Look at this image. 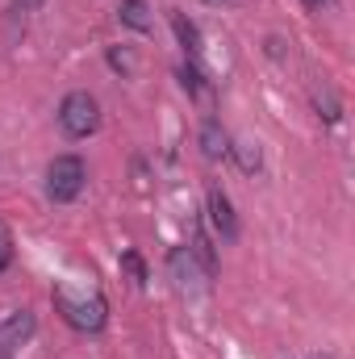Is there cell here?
I'll use <instances>...</instances> for the list:
<instances>
[{"label":"cell","mask_w":355,"mask_h":359,"mask_svg":"<svg viewBox=\"0 0 355 359\" xmlns=\"http://www.w3.org/2000/svg\"><path fill=\"white\" fill-rule=\"evenodd\" d=\"M55 309L63 313V322H67L72 330H84V334H96V330L109 322V305H105L100 292H84V297H76L67 284L55 288Z\"/></svg>","instance_id":"6da1fadb"},{"label":"cell","mask_w":355,"mask_h":359,"mask_svg":"<svg viewBox=\"0 0 355 359\" xmlns=\"http://www.w3.org/2000/svg\"><path fill=\"white\" fill-rule=\"evenodd\" d=\"M59 126H63L67 138H88V134H96V126H100L96 96L92 92H67L63 104H59Z\"/></svg>","instance_id":"7a4b0ae2"},{"label":"cell","mask_w":355,"mask_h":359,"mask_svg":"<svg viewBox=\"0 0 355 359\" xmlns=\"http://www.w3.org/2000/svg\"><path fill=\"white\" fill-rule=\"evenodd\" d=\"M84 184H88V168H84L80 155H59V159L46 168V192H51V201H59V205L76 201V196L84 192Z\"/></svg>","instance_id":"3957f363"},{"label":"cell","mask_w":355,"mask_h":359,"mask_svg":"<svg viewBox=\"0 0 355 359\" xmlns=\"http://www.w3.org/2000/svg\"><path fill=\"white\" fill-rule=\"evenodd\" d=\"M205 209H209V222H213V230H217L226 243H234V238H239V217H234V205H230V196H226L222 188H209V201H205Z\"/></svg>","instance_id":"277c9868"},{"label":"cell","mask_w":355,"mask_h":359,"mask_svg":"<svg viewBox=\"0 0 355 359\" xmlns=\"http://www.w3.org/2000/svg\"><path fill=\"white\" fill-rule=\"evenodd\" d=\"M34 339V313L29 309H8L4 318H0V343L8 347V351H17V347H25Z\"/></svg>","instance_id":"5b68a950"},{"label":"cell","mask_w":355,"mask_h":359,"mask_svg":"<svg viewBox=\"0 0 355 359\" xmlns=\"http://www.w3.org/2000/svg\"><path fill=\"white\" fill-rule=\"evenodd\" d=\"M196 142H201V155H205V159H226V155H230V134H226L213 117H205Z\"/></svg>","instance_id":"8992f818"},{"label":"cell","mask_w":355,"mask_h":359,"mask_svg":"<svg viewBox=\"0 0 355 359\" xmlns=\"http://www.w3.org/2000/svg\"><path fill=\"white\" fill-rule=\"evenodd\" d=\"M172 271H176L180 284H196V280H209V276H205V268L192 259V251H188V247H176V251H172Z\"/></svg>","instance_id":"52a82bcc"},{"label":"cell","mask_w":355,"mask_h":359,"mask_svg":"<svg viewBox=\"0 0 355 359\" xmlns=\"http://www.w3.org/2000/svg\"><path fill=\"white\" fill-rule=\"evenodd\" d=\"M172 29H176V38H180V46H184V55L188 59H196L201 55V29L184 17V13H172Z\"/></svg>","instance_id":"ba28073f"},{"label":"cell","mask_w":355,"mask_h":359,"mask_svg":"<svg viewBox=\"0 0 355 359\" xmlns=\"http://www.w3.org/2000/svg\"><path fill=\"white\" fill-rule=\"evenodd\" d=\"M117 17H121L130 29H138V34L151 29V8H147L142 0H117Z\"/></svg>","instance_id":"9c48e42d"},{"label":"cell","mask_w":355,"mask_h":359,"mask_svg":"<svg viewBox=\"0 0 355 359\" xmlns=\"http://www.w3.org/2000/svg\"><path fill=\"white\" fill-rule=\"evenodd\" d=\"M230 155L239 159V168H243L247 176H255V172L264 168V151H260V142H247V138H243V142H230Z\"/></svg>","instance_id":"30bf717a"},{"label":"cell","mask_w":355,"mask_h":359,"mask_svg":"<svg viewBox=\"0 0 355 359\" xmlns=\"http://www.w3.org/2000/svg\"><path fill=\"white\" fill-rule=\"evenodd\" d=\"M188 251H192V259H196V264L205 268V276H213V271H217V259H213V247H209V238H205L201 230H196V238H192V247H188Z\"/></svg>","instance_id":"8fae6325"},{"label":"cell","mask_w":355,"mask_h":359,"mask_svg":"<svg viewBox=\"0 0 355 359\" xmlns=\"http://www.w3.org/2000/svg\"><path fill=\"white\" fill-rule=\"evenodd\" d=\"M314 104H318V117H326V121H339V113H343L335 92H314Z\"/></svg>","instance_id":"7c38bea8"},{"label":"cell","mask_w":355,"mask_h":359,"mask_svg":"<svg viewBox=\"0 0 355 359\" xmlns=\"http://www.w3.org/2000/svg\"><path fill=\"white\" fill-rule=\"evenodd\" d=\"M180 84H184L188 96H205V76H201L192 63H184V67H180Z\"/></svg>","instance_id":"4fadbf2b"},{"label":"cell","mask_w":355,"mask_h":359,"mask_svg":"<svg viewBox=\"0 0 355 359\" xmlns=\"http://www.w3.org/2000/svg\"><path fill=\"white\" fill-rule=\"evenodd\" d=\"M121 268L130 271V280H134V284H138V288H142V284H147V264H142V259H138V255H134V251H126V255H121Z\"/></svg>","instance_id":"5bb4252c"},{"label":"cell","mask_w":355,"mask_h":359,"mask_svg":"<svg viewBox=\"0 0 355 359\" xmlns=\"http://www.w3.org/2000/svg\"><path fill=\"white\" fill-rule=\"evenodd\" d=\"M109 67H113V72H126V76H130V72H134V55H130V50H117V46H113V50H109Z\"/></svg>","instance_id":"9a60e30c"},{"label":"cell","mask_w":355,"mask_h":359,"mask_svg":"<svg viewBox=\"0 0 355 359\" xmlns=\"http://www.w3.org/2000/svg\"><path fill=\"white\" fill-rule=\"evenodd\" d=\"M8 264H13V234L0 226V271L8 268Z\"/></svg>","instance_id":"2e32d148"},{"label":"cell","mask_w":355,"mask_h":359,"mask_svg":"<svg viewBox=\"0 0 355 359\" xmlns=\"http://www.w3.org/2000/svg\"><path fill=\"white\" fill-rule=\"evenodd\" d=\"M301 4H305V8H309V13H322V8H330V4H335V0H301Z\"/></svg>","instance_id":"e0dca14e"},{"label":"cell","mask_w":355,"mask_h":359,"mask_svg":"<svg viewBox=\"0 0 355 359\" xmlns=\"http://www.w3.org/2000/svg\"><path fill=\"white\" fill-rule=\"evenodd\" d=\"M17 8H38V4H46V0H13Z\"/></svg>","instance_id":"ac0fdd59"},{"label":"cell","mask_w":355,"mask_h":359,"mask_svg":"<svg viewBox=\"0 0 355 359\" xmlns=\"http://www.w3.org/2000/svg\"><path fill=\"white\" fill-rule=\"evenodd\" d=\"M8 355H13V351H8V347H4V343H0V359H8Z\"/></svg>","instance_id":"d6986e66"},{"label":"cell","mask_w":355,"mask_h":359,"mask_svg":"<svg viewBox=\"0 0 355 359\" xmlns=\"http://www.w3.org/2000/svg\"><path fill=\"white\" fill-rule=\"evenodd\" d=\"M205 4H226V0H205Z\"/></svg>","instance_id":"ffe728a7"},{"label":"cell","mask_w":355,"mask_h":359,"mask_svg":"<svg viewBox=\"0 0 355 359\" xmlns=\"http://www.w3.org/2000/svg\"><path fill=\"white\" fill-rule=\"evenodd\" d=\"M309 359H330V355H309Z\"/></svg>","instance_id":"44dd1931"}]
</instances>
